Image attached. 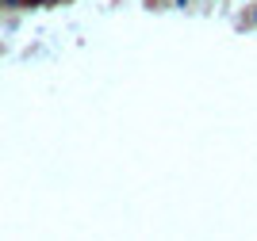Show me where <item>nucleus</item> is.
Segmentation results:
<instances>
[]
</instances>
